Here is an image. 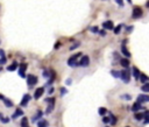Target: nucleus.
<instances>
[{"label": "nucleus", "instance_id": "nucleus-1", "mask_svg": "<svg viewBox=\"0 0 149 127\" xmlns=\"http://www.w3.org/2000/svg\"><path fill=\"white\" fill-rule=\"evenodd\" d=\"M120 78L122 79L123 83H129L131 81V73H129V70L128 69H125L120 72Z\"/></svg>", "mask_w": 149, "mask_h": 127}, {"label": "nucleus", "instance_id": "nucleus-2", "mask_svg": "<svg viewBox=\"0 0 149 127\" xmlns=\"http://www.w3.org/2000/svg\"><path fill=\"white\" fill-rule=\"evenodd\" d=\"M26 78H27V84L28 86H29V89H32L34 85L37 83V77L36 76H34V75H28V76H26Z\"/></svg>", "mask_w": 149, "mask_h": 127}, {"label": "nucleus", "instance_id": "nucleus-3", "mask_svg": "<svg viewBox=\"0 0 149 127\" xmlns=\"http://www.w3.org/2000/svg\"><path fill=\"white\" fill-rule=\"evenodd\" d=\"M78 57H81V53H77V54H75L73 56L70 57V58L68 59V64L70 65V67H77L78 63L76 62V59H77Z\"/></svg>", "mask_w": 149, "mask_h": 127}, {"label": "nucleus", "instance_id": "nucleus-4", "mask_svg": "<svg viewBox=\"0 0 149 127\" xmlns=\"http://www.w3.org/2000/svg\"><path fill=\"white\" fill-rule=\"evenodd\" d=\"M143 15V12H142V8L141 7H134L133 8V14H132V16L134 18V19H140L141 16Z\"/></svg>", "mask_w": 149, "mask_h": 127}, {"label": "nucleus", "instance_id": "nucleus-5", "mask_svg": "<svg viewBox=\"0 0 149 127\" xmlns=\"http://www.w3.org/2000/svg\"><path fill=\"white\" fill-rule=\"evenodd\" d=\"M89 64H90L89 56H83L81 58V61H79V63H78V65H81V67H87Z\"/></svg>", "mask_w": 149, "mask_h": 127}, {"label": "nucleus", "instance_id": "nucleus-6", "mask_svg": "<svg viewBox=\"0 0 149 127\" xmlns=\"http://www.w3.org/2000/svg\"><path fill=\"white\" fill-rule=\"evenodd\" d=\"M44 93V87H37L35 90V93H34V98L35 99H40L42 97V95Z\"/></svg>", "mask_w": 149, "mask_h": 127}, {"label": "nucleus", "instance_id": "nucleus-7", "mask_svg": "<svg viewBox=\"0 0 149 127\" xmlns=\"http://www.w3.org/2000/svg\"><path fill=\"white\" fill-rule=\"evenodd\" d=\"M137 101L139 103H148L149 101V96L148 95H139L137 96Z\"/></svg>", "mask_w": 149, "mask_h": 127}, {"label": "nucleus", "instance_id": "nucleus-8", "mask_svg": "<svg viewBox=\"0 0 149 127\" xmlns=\"http://www.w3.org/2000/svg\"><path fill=\"white\" fill-rule=\"evenodd\" d=\"M30 98H32V97H30V96H29L28 93H26V95H23V98H22V100H21L20 105H21V106H23V107H25V106H27L28 101L30 100Z\"/></svg>", "mask_w": 149, "mask_h": 127}, {"label": "nucleus", "instance_id": "nucleus-9", "mask_svg": "<svg viewBox=\"0 0 149 127\" xmlns=\"http://www.w3.org/2000/svg\"><path fill=\"white\" fill-rule=\"evenodd\" d=\"M27 69V64L26 63H22L21 65H20V69H19V75L23 78V77H26V73H25V71Z\"/></svg>", "mask_w": 149, "mask_h": 127}, {"label": "nucleus", "instance_id": "nucleus-10", "mask_svg": "<svg viewBox=\"0 0 149 127\" xmlns=\"http://www.w3.org/2000/svg\"><path fill=\"white\" fill-rule=\"evenodd\" d=\"M139 110H143V106L141 105V103L136 101L135 104H133V106H132V111L133 112H137Z\"/></svg>", "mask_w": 149, "mask_h": 127}, {"label": "nucleus", "instance_id": "nucleus-11", "mask_svg": "<svg viewBox=\"0 0 149 127\" xmlns=\"http://www.w3.org/2000/svg\"><path fill=\"white\" fill-rule=\"evenodd\" d=\"M21 115H23V111H22L21 109H16L15 112L12 114V119H16V118H19V117H21Z\"/></svg>", "mask_w": 149, "mask_h": 127}, {"label": "nucleus", "instance_id": "nucleus-12", "mask_svg": "<svg viewBox=\"0 0 149 127\" xmlns=\"http://www.w3.org/2000/svg\"><path fill=\"white\" fill-rule=\"evenodd\" d=\"M103 27H104V29H109V30H112V29L114 28V25H113L112 21H106V22L103 23Z\"/></svg>", "mask_w": 149, "mask_h": 127}, {"label": "nucleus", "instance_id": "nucleus-13", "mask_svg": "<svg viewBox=\"0 0 149 127\" xmlns=\"http://www.w3.org/2000/svg\"><path fill=\"white\" fill-rule=\"evenodd\" d=\"M54 103H55V99L50 98V104H49V106H48V109H47V111H45L48 114L53 112V110H54Z\"/></svg>", "mask_w": 149, "mask_h": 127}, {"label": "nucleus", "instance_id": "nucleus-14", "mask_svg": "<svg viewBox=\"0 0 149 127\" xmlns=\"http://www.w3.org/2000/svg\"><path fill=\"white\" fill-rule=\"evenodd\" d=\"M120 64H121L123 68H128V65H129V59H128V58H121V59H120Z\"/></svg>", "mask_w": 149, "mask_h": 127}, {"label": "nucleus", "instance_id": "nucleus-15", "mask_svg": "<svg viewBox=\"0 0 149 127\" xmlns=\"http://www.w3.org/2000/svg\"><path fill=\"white\" fill-rule=\"evenodd\" d=\"M18 67H19V64H18V62H13L8 68H7V70L8 71H14V70H16L18 69Z\"/></svg>", "mask_w": 149, "mask_h": 127}, {"label": "nucleus", "instance_id": "nucleus-16", "mask_svg": "<svg viewBox=\"0 0 149 127\" xmlns=\"http://www.w3.org/2000/svg\"><path fill=\"white\" fill-rule=\"evenodd\" d=\"M108 115H109V122H111V125H115L117 124V118L114 117V114L109 112Z\"/></svg>", "mask_w": 149, "mask_h": 127}, {"label": "nucleus", "instance_id": "nucleus-17", "mask_svg": "<svg viewBox=\"0 0 149 127\" xmlns=\"http://www.w3.org/2000/svg\"><path fill=\"white\" fill-rule=\"evenodd\" d=\"M121 53L125 55L126 57H131V53L127 50V48L125 47V44H122V47H121Z\"/></svg>", "mask_w": 149, "mask_h": 127}, {"label": "nucleus", "instance_id": "nucleus-18", "mask_svg": "<svg viewBox=\"0 0 149 127\" xmlns=\"http://www.w3.org/2000/svg\"><path fill=\"white\" fill-rule=\"evenodd\" d=\"M139 79L142 82V83H147L148 82V76L147 75H144V73H140V77H139Z\"/></svg>", "mask_w": 149, "mask_h": 127}, {"label": "nucleus", "instance_id": "nucleus-19", "mask_svg": "<svg viewBox=\"0 0 149 127\" xmlns=\"http://www.w3.org/2000/svg\"><path fill=\"white\" fill-rule=\"evenodd\" d=\"M133 77H134L135 79H139V77H140V71H139V69H137L136 67L133 68Z\"/></svg>", "mask_w": 149, "mask_h": 127}, {"label": "nucleus", "instance_id": "nucleus-20", "mask_svg": "<svg viewBox=\"0 0 149 127\" xmlns=\"http://www.w3.org/2000/svg\"><path fill=\"white\" fill-rule=\"evenodd\" d=\"M37 127H48V121L47 120H39Z\"/></svg>", "mask_w": 149, "mask_h": 127}, {"label": "nucleus", "instance_id": "nucleus-21", "mask_svg": "<svg viewBox=\"0 0 149 127\" xmlns=\"http://www.w3.org/2000/svg\"><path fill=\"white\" fill-rule=\"evenodd\" d=\"M2 101L5 103V105H6L7 107H12V106H13V103H12V101H11L9 99L5 98V97H4V99H2Z\"/></svg>", "mask_w": 149, "mask_h": 127}, {"label": "nucleus", "instance_id": "nucleus-22", "mask_svg": "<svg viewBox=\"0 0 149 127\" xmlns=\"http://www.w3.org/2000/svg\"><path fill=\"white\" fill-rule=\"evenodd\" d=\"M134 118H135L136 120H142L143 118H144V113H136L134 114Z\"/></svg>", "mask_w": 149, "mask_h": 127}, {"label": "nucleus", "instance_id": "nucleus-23", "mask_svg": "<svg viewBox=\"0 0 149 127\" xmlns=\"http://www.w3.org/2000/svg\"><path fill=\"white\" fill-rule=\"evenodd\" d=\"M141 90L143 92H149V83H143V86H141Z\"/></svg>", "mask_w": 149, "mask_h": 127}, {"label": "nucleus", "instance_id": "nucleus-24", "mask_svg": "<svg viewBox=\"0 0 149 127\" xmlns=\"http://www.w3.org/2000/svg\"><path fill=\"white\" fill-rule=\"evenodd\" d=\"M21 127H29L28 126V119L26 117H23L22 120H21Z\"/></svg>", "mask_w": 149, "mask_h": 127}, {"label": "nucleus", "instance_id": "nucleus-25", "mask_svg": "<svg viewBox=\"0 0 149 127\" xmlns=\"http://www.w3.org/2000/svg\"><path fill=\"white\" fill-rule=\"evenodd\" d=\"M42 115H43V112H42V111H37L36 115H35V117H33V118H32V120H33V121H35V120H37L39 118H41Z\"/></svg>", "mask_w": 149, "mask_h": 127}, {"label": "nucleus", "instance_id": "nucleus-26", "mask_svg": "<svg viewBox=\"0 0 149 127\" xmlns=\"http://www.w3.org/2000/svg\"><path fill=\"white\" fill-rule=\"evenodd\" d=\"M111 75L115 78H120V72L119 71H115V70H112L111 71Z\"/></svg>", "mask_w": 149, "mask_h": 127}, {"label": "nucleus", "instance_id": "nucleus-27", "mask_svg": "<svg viewBox=\"0 0 149 127\" xmlns=\"http://www.w3.org/2000/svg\"><path fill=\"white\" fill-rule=\"evenodd\" d=\"M98 113H99L100 115H105V114L107 113V110H106L105 107H100V109L98 110Z\"/></svg>", "mask_w": 149, "mask_h": 127}, {"label": "nucleus", "instance_id": "nucleus-28", "mask_svg": "<svg viewBox=\"0 0 149 127\" xmlns=\"http://www.w3.org/2000/svg\"><path fill=\"white\" fill-rule=\"evenodd\" d=\"M144 124H149V111H146L144 112Z\"/></svg>", "mask_w": 149, "mask_h": 127}, {"label": "nucleus", "instance_id": "nucleus-29", "mask_svg": "<svg viewBox=\"0 0 149 127\" xmlns=\"http://www.w3.org/2000/svg\"><path fill=\"white\" fill-rule=\"evenodd\" d=\"M121 28H122V25H119V26H117L115 28H113V29H114V30H113V32H114V34H119V33H120V30H121Z\"/></svg>", "mask_w": 149, "mask_h": 127}, {"label": "nucleus", "instance_id": "nucleus-30", "mask_svg": "<svg viewBox=\"0 0 149 127\" xmlns=\"http://www.w3.org/2000/svg\"><path fill=\"white\" fill-rule=\"evenodd\" d=\"M121 98L126 99V100H131V99H132V96H129V95H122Z\"/></svg>", "mask_w": 149, "mask_h": 127}, {"label": "nucleus", "instance_id": "nucleus-31", "mask_svg": "<svg viewBox=\"0 0 149 127\" xmlns=\"http://www.w3.org/2000/svg\"><path fill=\"white\" fill-rule=\"evenodd\" d=\"M79 44H81L79 42H76L75 44H73V45H72V47H70V50H75V49H76L77 47H79Z\"/></svg>", "mask_w": 149, "mask_h": 127}, {"label": "nucleus", "instance_id": "nucleus-32", "mask_svg": "<svg viewBox=\"0 0 149 127\" xmlns=\"http://www.w3.org/2000/svg\"><path fill=\"white\" fill-rule=\"evenodd\" d=\"M103 122L104 124H109V117H104L103 118Z\"/></svg>", "mask_w": 149, "mask_h": 127}, {"label": "nucleus", "instance_id": "nucleus-33", "mask_svg": "<svg viewBox=\"0 0 149 127\" xmlns=\"http://www.w3.org/2000/svg\"><path fill=\"white\" fill-rule=\"evenodd\" d=\"M91 32L97 34V33H99V28H98V27H92V28H91Z\"/></svg>", "mask_w": 149, "mask_h": 127}, {"label": "nucleus", "instance_id": "nucleus-34", "mask_svg": "<svg viewBox=\"0 0 149 127\" xmlns=\"http://www.w3.org/2000/svg\"><path fill=\"white\" fill-rule=\"evenodd\" d=\"M67 92H68V91H67V89H65V87H62V89H61V96L65 95Z\"/></svg>", "mask_w": 149, "mask_h": 127}, {"label": "nucleus", "instance_id": "nucleus-35", "mask_svg": "<svg viewBox=\"0 0 149 127\" xmlns=\"http://www.w3.org/2000/svg\"><path fill=\"white\" fill-rule=\"evenodd\" d=\"M6 61H7L6 56H5V57H1V59H0V64H5V63H6Z\"/></svg>", "mask_w": 149, "mask_h": 127}, {"label": "nucleus", "instance_id": "nucleus-36", "mask_svg": "<svg viewBox=\"0 0 149 127\" xmlns=\"http://www.w3.org/2000/svg\"><path fill=\"white\" fill-rule=\"evenodd\" d=\"M0 119H1V121H2L4 124H7V122L9 121V119H8V118H0Z\"/></svg>", "mask_w": 149, "mask_h": 127}, {"label": "nucleus", "instance_id": "nucleus-37", "mask_svg": "<svg viewBox=\"0 0 149 127\" xmlns=\"http://www.w3.org/2000/svg\"><path fill=\"white\" fill-rule=\"evenodd\" d=\"M115 2H117L119 6H121V7L123 6V0H115Z\"/></svg>", "mask_w": 149, "mask_h": 127}, {"label": "nucleus", "instance_id": "nucleus-38", "mask_svg": "<svg viewBox=\"0 0 149 127\" xmlns=\"http://www.w3.org/2000/svg\"><path fill=\"white\" fill-rule=\"evenodd\" d=\"M106 29H103V30H99V34L101 35V36H105L106 35V32H105Z\"/></svg>", "mask_w": 149, "mask_h": 127}, {"label": "nucleus", "instance_id": "nucleus-39", "mask_svg": "<svg viewBox=\"0 0 149 127\" xmlns=\"http://www.w3.org/2000/svg\"><path fill=\"white\" fill-rule=\"evenodd\" d=\"M43 76H44V78H48V77H49V72L47 70H44L43 71Z\"/></svg>", "mask_w": 149, "mask_h": 127}, {"label": "nucleus", "instance_id": "nucleus-40", "mask_svg": "<svg viewBox=\"0 0 149 127\" xmlns=\"http://www.w3.org/2000/svg\"><path fill=\"white\" fill-rule=\"evenodd\" d=\"M133 28H134L133 26H129V27H127V32H128V33H131V32L133 30Z\"/></svg>", "mask_w": 149, "mask_h": 127}, {"label": "nucleus", "instance_id": "nucleus-41", "mask_svg": "<svg viewBox=\"0 0 149 127\" xmlns=\"http://www.w3.org/2000/svg\"><path fill=\"white\" fill-rule=\"evenodd\" d=\"M54 91H55L54 87H50V89H49V91H48V93H49V95H51V93H53Z\"/></svg>", "mask_w": 149, "mask_h": 127}, {"label": "nucleus", "instance_id": "nucleus-42", "mask_svg": "<svg viewBox=\"0 0 149 127\" xmlns=\"http://www.w3.org/2000/svg\"><path fill=\"white\" fill-rule=\"evenodd\" d=\"M0 56L1 57H5V51L2 49H0Z\"/></svg>", "mask_w": 149, "mask_h": 127}, {"label": "nucleus", "instance_id": "nucleus-43", "mask_svg": "<svg viewBox=\"0 0 149 127\" xmlns=\"http://www.w3.org/2000/svg\"><path fill=\"white\" fill-rule=\"evenodd\" d=\"M59 45H61V42H57L56 44H55V49H58V48H59Z\"/></svg>", "mask_w": 149, "mask_h": 127}, {"label": "nucleus", "instance_id": "nucleus-44", "mask_svg": "<svg viewBox=\"0 0 149 127\" xmlns=\"http://www.w3.org/2000/svg\"><path fill=\"white\" fill-rule=\"evenodd\" d=\"M69 84H71V79H68V81H67V85H69Z\"/></svg>", "mask_w": 149, "mask_h": 127}, {"label": "nucleus", "instance_id": "nucleus-45", "mask_svg": "<svg viewBox=\"0 0 149 127\" xmlns=\"http://www.w3.org/2000/svg\"><path fill=\"white\" fill-rule=\"evenodd\" d=\"M0 99H1V100H2V99H4V96H2V95H1V93H0Z\"/></svg>", "mask_w": 149, "mask_h": 127}, {"label": "nucleus", "instance_id": "nucleus-46", "mask_svg": "<svg viewBox=\"0 0 149 127\" xmlns=\"http://www.w3.org/2000/svg\"><path fill=\"white\" fill-rule=\"evenodd\" d=\"M146 6H147V7H148V8H149V1H148V2H147V4H146Z\"/></svg>", "mask_w": 149, "mask_h": 127}, {"label": "nucleus", "instance_id": "nucleus-47", "mask_svg": "<svg viewBox=\"0 0 149 127\" xmlns=\"http://www.w3.org/2000/svg\"><path fill=\"white\" fill-rule=\"evenodd\" d=\"M128 1V4H132V0H127Z\"/></svg>", "mask_w": 149, "mask_h": 127}, {"label": "nucleus", "instance_id": "nucleus-48", "mask_svg": "<svg viewBox=\"0 0 149 127\" xmlns=\"http://www.w3.org/2000/svg\"><path fill=\"white\" fill-rule=\"evenodd\" d=\"M0 71H1V68H0Z\"/></svg>", "mask_w": 149, "mask_h": 127}, {"label": "nucleus", "instance_id": "nucleus-49", "mask_svg": "<svg viewBox=\"0 0 149 127\" xmlns=\"http://www.w3.org/2000/svg\"><path fill=\"white\" fill-rule=\"evenodd\" d=\"M0 118H1V115H0Z\"/></svg>", "mask_w": 149, "mask_h": 127}]
</instances>
